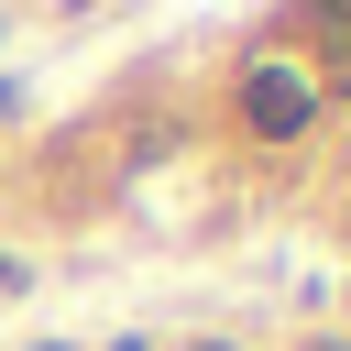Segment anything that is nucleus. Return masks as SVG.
<instances>
[{"label":"nucleus","mask_w":351,"mask_h":351,"mask_svg":"<svg viewBox=\"0 0 351 351\" xmlns=\"http://www.w3.org/2000/svg\"><path fill=\"white\" fill-rule=\"evenodd\" d=\"M197 351H219V340H197Z\"/></svg>","instance_id":"nucleus-4"},{"label":"nucleus","mask_w":351,"mask_h":351,"mask_svg":"<svg viewBox=\"0 0 351 351\" xmlns=\"http://www.w3.org/2000/svg\"><path fill=\"white\" fill-rule=\"evenodd\" d=\"M241 121H252L263 143H296V132H307V88H296L285 66H252V77H241Z\"/></svg>","instance_id":"nucleus-1"},{"label":"nucleus","mask_w":351,"mask_h":351,"mask_svg":"<svg viewBox=\"0 0 351 351\" xmlns=\"http://www.w3.org/2000/svg\"><path fill=\"white\" fill-rule=\"evenodd\" d=\"M0 296H22V263H11V252H0Z\"/></svg>","instance_id":"nucleus-2"},{"label":"nucleus","mask_w":351,"mask_h":351,"mask_svg":"<svg viewBox=\"0 0 351 351\" xmlns=\"http://www.w3.org/2000/svg\"><path fill=\"white\" fill-rule=\"evenodd\" d=\"M0 121H11V77H0Z\"/></svg>","instance_id":"nucleus-3"}]
</instances>
